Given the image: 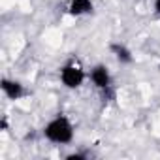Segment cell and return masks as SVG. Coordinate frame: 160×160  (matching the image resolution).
<instances>
[{
  "mask_svg": "<svg viewBox=\"0 0 160 160\" xmlns=\"http://www.w3.org/2000/svg\"><path fill=\"white\" fill-rule=\"evenodd\" d=\"M43 136L45 139H49L51 143H58V145H66L73 139V126L70 122L68 117L64 115H57L55 119H51L45 126H43Z\"/></svg>",
  "mask_w": 160,
  "mask_h": 160,
  "instance_id": "obj_1",
  "label": "cell"
},
{
  "mask_svg": "<svg viewBox=\"0 0 160 160\" xmlns=\"http://www.w3.org/2000/svg\"><path fill=\"white\" fill-rule=\"evenodd\" d=\"M60 81L68 89H77V87H81L83 81H85V72H83V68L79 64L68 62V64H64L60 68Z\"/></svg>",
  "mask_w": 160,
  "mask_h": 160,
  "instance_id": "obj_2",
  "label": "cell"
},
{
  "mask_svg": "<svg viewBox=\"0 0 160 160\" xmlns=\"http://www.w3.org/2000/svg\"><path fill=\"white\" fill-rule=\"evenodd\" d=\"M91 81L94 83V87H96V89H102V91L109 89V85H111V75H109V70H108L104 64L94 66V68L91 70Z\"/></svg>",
  "mask_w": 160,
  "mask_h": 160,
  "instance_id": "obj_3",
  "label": "cell"
},
{
  "mask_svg": "<svg viewBox=\"0 0 160 160\" xmlns=\"http://www.w3.org/2000/svg\"><path fill=\"white\" fill-rule=\"evenodd\" d=\"M0 87H2V91H4V94L10 98V100H19V98H23L25 96V89H23V85L19 83V81H12V79H2L0 81Z\"/></svg>",
  "mask_w": 160,
  "mask_h": 160,
  "instance_id": "obj_4",
  "label": "cell"
},
{
  "mask_svg": "<svg viewBox=\"0 0 160 160\" xmlns=\"http://www.w3.org/2000/svg\"><path fill=\"white\" fill-rule=\"evenodd\" d=\"M94 10L92 6V0H70V4H68V13L70 15H87Z\"/></svg>",
  "mask_w": 160,
  "mask_h": 160,
  "instance_id": "obj_5",
  "label": "cell"
},
{
  "mask_svg": "<svg viewBox=\"0 0 160 160\" xmlns=\"http://www.w3.org/2000/svg\"><path fill=\"white\" fill-rule=\"evenodd\" d=\"M109 49H111V53L117 57L119 62H122V64H130V62H132V53H130V49H128L126 45H122V43H111Z\"/></svg>",
  "mask_w": 160,
  "mask_h": 160,
  "instance_id": "obj_6",
  "label": "cell"
},
{
  "mask_svg": "<svg viewBox=\"0 0 160 160\" xmlns=\"http://www.w3.org/2000/svg\"><path fill=\"white\" fill-rule=\"evenodd\" d=\"M85 158H87V154H83V152H72L66 156V160H85Z\"/></svg>",
  "mask_w": 160,
  "mask_h": 160,
  "instance_id": "obj_7",
  "label": "cell"
},
{
  "mask_svg": "<svg viewBox=\"0 0 160 160\" xmlns=\"http://www.w3.org/2000/svg\"><path fill=\"white\" fill-rule=\"evenodd\" d=\"M154 12L160 15V0H154Z\"/></svg>",
  "mask_w": 160,
  "mask_h": 160,
  "instance_id": "obj_8",
  "label": "cell"
}]
</instances>
